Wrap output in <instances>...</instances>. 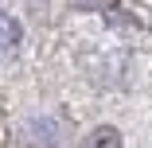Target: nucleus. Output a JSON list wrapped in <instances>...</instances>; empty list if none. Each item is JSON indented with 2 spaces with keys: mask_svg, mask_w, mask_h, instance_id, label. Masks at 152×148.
<instances>
[{
  "mask_svg": "<svg viewBox=\"0 0 152 148\" xmlns=\"http://www.w3.org/2000/svg\"><path fill=\"white\" fill-rule=\"evenodd\" d=\"M82 148H121V136H117V129L102 125V129H94V133H86Z\"/></svg>",
  "mask_w": 152,
  "mask_h": 148,
  "instance_id": "obj_1",
  "label": "nucleus"
},
{
  "mask_svg": "<svg viewBox=\"0 0 152 148\" xmlns=\"http://www.w3.org/2000/svg\"><path fill=\"white\" fill-rule=\"evenodd\" d=\"M16 43H20V23H16L8 12H0V55L16 51Z\"/></svg>",
  "mask_w": 152,
  "mask_h": 148,
  "instance_id": "obj_2",
  "label": "nucleus"
}]
</instances>
